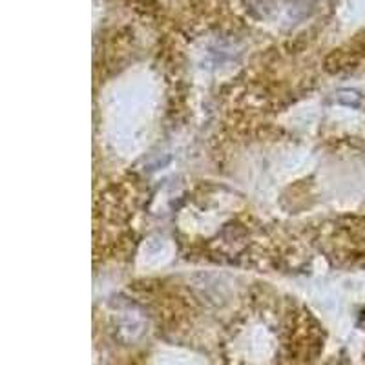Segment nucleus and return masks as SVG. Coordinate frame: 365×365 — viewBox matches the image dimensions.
I'll return each mask as SVG.
<instances>
[]
</instances>
